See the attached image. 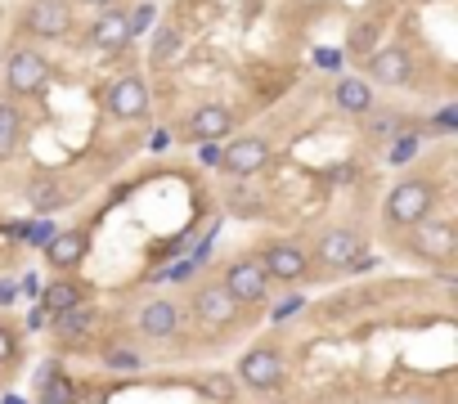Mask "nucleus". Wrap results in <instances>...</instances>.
Masks as SVG:
<instances>
[{
	"label": "nucleus",
	"instance_id": "nucleus-2",
	"mask_svg": "<svg viewBox=\"0 0 458 404\" xmlns=\"http://www.w3.org/2000/svg\"><path fill=\"white\" fill-rule=\"evenodd\" d=\"M221 288L229 292V301H234V306H256L260 297H266L270 279H266V269H260V260L243 256V260H229Z\"/></svg>",
	"mask_w": 458,
	"mask_h": 404
},
{
	"label": "nucleus",
	"instance_id": "nucleus-16",
	"mask_svg": "<svg viewBox=\"0 0 458 404\" xmlns=\"http://www.w3.org/2000/svg\"><path fill=\"white\" fill-rule=\"evenodd\" d=\"M90 41L104 45V50H121L130 41V27H126V14L121 10H99L95 27H90Z\"/></svg>",
	"mask_w": 458,
	"mask_h": 404
},
{
	"label": "nucleus",
	"instance_id": "nucleus-19",
	"mask_svg": "<svg viewBox=\"0 0 458 404\" xmlns=\"http://www.w3.org/2000/svg\"><path fill=\"white\" fill-rule=\"evenodd\" d=\"M82 301H86V292H82L77 284H68V279H58V284L41 288V310H45V319H54V315H63V310H73V306H82Z\"/></svg>",
	"mask_w": 458,
	"mask_h": 404
},
{
	"label": "nucleus",
	"instance_id": "nucleus-13",
	"mask_svg": "<svg viewBox=\"0 0 458 404\" xmlns=\"http://www.w3.org/2000/svg\"><path fill=\"white\" fill-rule=\"evenodd\" d=\"M95 319H99V310H95L90 301H82V306H73V310L54 315L50 323H54V337H58L63 346H77V342H86V337H90Z\"/></svg>",
	"mask_w": 458,
	"mask_h": 404
},
{
	"label": "nucleus",
	"instance_id": "nucleus-39",
	"mask_svg": "<svg viewBox=\"0 0 458 404\" xmlns=\"http://www.w3.org/2000/svg\"><path fill=\"white\" fill-rule=\"evenodd\" d=\"M19 292H27V297H36V292H41V284H36V279H32V275H27V279H23V284H19Z\"/></svg>",
	"mask_w": 458,
	"mask_h": 404
},
{
	"label": "nucleus",
	"instance_id": "nucleus-38",
	"mask_svg": "<svg viewBox=\"0 0 458 404\" xmlns=\"http://www.w3.org/2000/svg\"><path fill=\"white\" fill-rule=\"evenodd\" d=\"M14 297H19V288H14L10 279H0V306H10Z\"/></svg>",
	"mask_w": 458,
	"mask_h": 404
},
{
	"label": "nucleus",
	"instance_id": "nucleus-5",
	"mask_svg": "<svg viewBox=\"0 0 458 404\" xmlns=\"http://www.w3.org/2000/svg\"><path fill=\"white\" fill-rule=\"evenodd\" d=\"M23 27L41 41H54L73 27V5L68 0H32V5L23 10Z\"/></svg>",
	"mask_w": 458,
	"mask_h": 404
},
{
	"label": "nucleus",
	"instance_id": "nucleus-20",
	"mask_svg": "<svg viewBox=\"0 0 458 404\" xmlns=\"http://www.w3.org/2000/svg\"><path fill=\"white\" fill-rule=\"evenodd\" d=\"M27 207L36 216H50L58 207H68V193H63V184H54V180H32L27 184Z\"/></svg>",
	"mask_w": 458,
	"mask_h": 404
},
{
	"label": "nucleus",
	"instance_id": "nucleus-1",
	"mask_svg": "<svg viewBox=\"0 0 458 404\" xmlns=\"http://www.w3.org/2000/svg\"><path fill=\"white\" fill-rule=\"evenodd\" d=\"M436 207V184L431 180H400L386 193V221L391 225H418Z\"/></svg>",
	"mask_w": 458,
	"mask_h": 404
},
{
	"label": "nucleus",
	"instance_id": "nucleus-33",
	"mask_svg": "<svg viewBox=\"0 0 458 404\" xmlns=\"http://www.w3.org/2000/svg\"><path fill=\"white\" fill-rule=\"evenodd\" d=\"M418 144H423V140H418V135H405V140H400L396 149H391V162H409V158L418 153Z\"/></svg>",
	"mask_w": 458,
	"mask_h": 404
},
{
	"label": "nucleus",
	"instance_id": "nucleus-11",
	"mask_svg": "<svg viewBox=\"0 0 458 404\" xmlns=\"http://www.w3.org/2000/svg\"><path fill=\"white\" fill-rule=\"evenodd\" d=\"M414 247L427 256V260H449L454 256V247H458V238H454V225H445V221H418L414 225Z\"/></svg>",
	"mask_w": 458,
	"mask_h": 404
},
{
	"label": "nucleus",
	"instance_id": "nucleus-15",
	"mask_svg": "<svg viewBox=\"0 0 458 404\" xmlns=\"http://www.w3.org/2000/svg\"><path fill=\"white\" fill-rule=\"evenodd\" d=\"M360 247H364V238H360L355 229H329V234L319 238V260L333 265V269H342V265H355V260H360Z\"/></svg>",
	"mask_w": 458,
	"mask_h": 404
},
{
	"label": "nucleus",
	"instance_id": "nucleus-3",
	"mask_svg": "<svg viewBox=\"0 0 458 404\" xmlns=\"http://www.w3.org/2000/svg\"><path fill=\"white\" fill-rule=\"evenodd\" d=\"M50 82V63L41 50H14L5 63V86L10 95H41Z\"/></svg>",
	"mask_w": 458,
	"mask_h": 404
},
{
	"label": "nucleus",
	"instance_id": "nucleus-29",
	"mask_svg": "<svg viewBox=\"0 0 458 404\" xmlns=\"http://www.w3.org/2000/svg\"><path fill=\"white\" fill-rule=\"evenodd\" d=\"M158 19V10L153 5H140L136 14H126V27H130V36H140V32H149V23Z\"/></svg>",
	"mask_w": 458,
	"mask_h": 404
},
{
	"label": "nucleus",
	"instance_id": "nucleus-24",
	"mask_svg": "<svg viewBox=\"0 0 458 404\" xmlns=\"http://www.w3.org/2000/svg\"><path fill=\"white\" fill-rule=\"evenodd\" d=\"M198 391H203L207 400H221V404H229V400L238 395V382H234L229 373H207V377L198 382Z\"/></svg>",
	"mask_w": 458,
	"mask_h": 404
},
{
	"label": "nucleus",
	"instance_id": "nucleus-8",
	"mask_svg": "<svg viewBox=\"0 0 458 404\" xmlns=\"http://www.w3.org/2000/svg\"><path fill=\"white\" fill-rule=\"evenodd\" d=\"M260 269H266V279L297 284V279H306L310 256H306L297 243H275V247H266V256H260Z\"/></svg>",
	"mask_w": 458,
	"mask_h": 404
},
{
	"label": "nucleus",
	"instance_id": "nucleus-10",
	"mask_svg": "<svg viewBox=\"0 0 458 404\" xmlns=\"http://www.w3.org/2000/svg\"><path fill=\"white\" fill-rule=\"evenodd\" d=\"M193 315H198L207 328H225V323H234L238 306L229 301V292H225L221 284H207V288L193 292Z\"/></svg>",
	"mask_w": 458,
	"mask_h": 404
},
{
	"label": "nucleus",
	"instance_id": "nucleus-18",
	"mask_svg": "<svg viewBox=\"0 0 458 404\" xmlns=\"http://www.w3.org/2000/svg\"><path fill=\"white\" fill-rule=\"evenodd\" d=\"M140 328H144L149 337H171V332L180 328V306H171V301H149V306L140 310Z\"/></svg>",
	"mask_w": 458,
	"mask_h": 404
},
{
	"label": "nucleus",
	"instance_id": "nucleus-17",
	"mask_svg": "<svg viewBox=\"0 0 458 404\" xmlns=\"http://www.w3.org/2000/svg\"><path fill=\"white\" fill-rule=\"evenodd\" d=\"M333 104H338L342 113H369V108H373V86H369L364 77H342L338 90H333Z\"/></svg>",
	"mask_w": 458,
	"mask_h": 404
},
{
	"label": "nucleus",
	"instance_id": "nucleus-14",
	"mask_svg": "<svg viewBox=\"0 0 458 404\" xmlns=\"http://www.w3.org/2000/svg\"><path fill=\"white\" fill-rule=\"evenodd\" d=\"M86 252H90L86 229H63V234H54V238L45 243V260H50L54 269H73V265H82Z\"/></svg>",
	"mask_w": 458,
	"mask_h": 404
},
{
	"label": "nucleus",
	"instance_id": "nucleus-36",
	"mask_svg": "<svg viewBox=\"0 0 458 404\" xmlns=\"http://www.w3.org/2000/svg\"><path fill=\"white\" fill-rule=\"evenodd\" d=\"M329 180H333V184H346V180H355V162H338V167L329 171Z\"/></svg>",
	"mask_w": 458,
	"mask_h": 404
},
{
	"label": "nucleus",
	"instance_id": "nucleus-37",
	"mask_svg": "<svg viewBox=\"0 0 458 404\" xmlns=\"http://www.w3.org/2000/svg\"><path fill=\"white\" fill-rule=\"evenodd\" d=\"M198 162L203 167H221V149L216 144H198Z\"/></svg>",
	"mask_w": 458,
	"mask_h": 404
},
{
	"label": "nucleus",
	"instance_id": "nucleus-32",
	"mask_svg": "<svg viewBox=\"0 0 458 404\" xmlns=\"http://www.w3.org/2000/svg\"><path fill=\"white\" fill-rule=\"evenodd\" d=\"M301 306H306L301 297H288V301H279V306L270 310V319H275V323H288L292 315H301Z\"/></svg>",
	"mask_w": 458,
	"mask_h": 404
},
{
	"label": "nucleus",
	"instance_id": "nucleus-31",
	"mask_svg": "<svg viewBox=\"0 0 458 404\" xmlns=\"http://www.w3.org/2000/svg\"><path fill=\"white\" fill-rule=\"evenodd\" d=\"M14 360H19V342H14V332H10V328H0V369L14 364Z\"/></svg>",
	"mask_w": 458,
	"mask_h": 404
},
{
	"label": "nucleus",
	"instance_id": "nucleus-21",
	"mask_svg": "<svg viewBox=\"0 0 458 404\" xmlns=\"http://www.w3.org/2000/svg\"><path fill=\"white\" fill-rule=\"evenodd\" d=\"M19 140H23V117H19V108H14V104H0V162L19 149Z\"/></svg>",
	"mask_w": 458,
	"mask_h": 404
},
{
	"label": "nucleus",
	"instance_id": "nucleus-4",
	"mask_svg": "<svg viewBox=\"0 0 458 404\" xmlns=\"http://www.w3.org/2000/svg\"><path fill=\"white\" fill-rule=\"evenodd\" d=\"M238 382L252 386V391H279V382H283V355L270 351V346H252L238 360Z\"/></svg>",
	"mask_w": 458,
	"mask_h": 404
},
{
	"label": "nucleus",
	"instance_id": "nucleus-40",
	"mask_svg": "<svg viewBox=\"0 0 458 404\" xmlns=\"http://www.w3.org/2000/svg\"><path fill=\"white\" fill-rule=\"evenodd\" d=\"M86 5H95V10H113L117 0H86Z\"/></svg>",
	"mask_w": 458,
	"mask_h": 404
},
{
	"label": "nucleus",
	"instance_id": "nucleus-27",
	"mask_svg": "<svg viewBox=\"0 0 458 404\" xmlns=\"http://www.w3.org/2000/svg\"><path fill=\"white\" fill-rule=\"evenodd\" d=\"M14 234H23V243H32V247H41V252H45V243H50L58 229H54V225H45V221H36V225H19Z\"/></svg>",
	"mask_w": 458,
	"mask_h": 404
},
{
	"label": "nucleus",
	"instance_id": "nucleus-26",
	"mask_svg": "<svg viewBox=\"0 0 458 404\" xmlns=\"http://www.w3.org/2000/svg\"><path fill=\"white\" fill-rule=\"evenodd\" d=\"M377 23H360L355 32H351V54H373V45H377Z\"/></svg>",
	"mask_w": 458,
	"mask_h": 404
},
{
	"label": "nucleus",
	"instance_id": "nucleus-6",
	"mask_svg": "<svg viewBox=\"0 0 458 404\" xmlns=\"http://www.w3.org/2000/svg\"><path fill=\"white\" fill-rule=\"evenodd\" d=\"M260 167H270V144L256 140V135H243V140H234L229 149H221V171H229L238 180L256 175Z\"/></svg>",
	"mask_w": 458,
	"mask_h": 404
},
{
	"label": "nucleus",
	"instance_id": "nucleus-25",
	"mask_svg": "<svg viewBox=\"0 0 458 404\" xmlns=\"http://www.w3.org/2000/svg\"><path fill=\"white\" fill-rule=\"evenodd\" d=\"M175 50H180V32H175V27H162V32H158V41H153V54H149V58L162 67V63H171V54H175Z\"/></svg>",
	"mask_w": 458,
	"mask_h": 404
},
{
	"label": "nucleus",
	"instance_id": "nucleus-7",
	"mask_svg": "<svg viewBox=\"0 0 458 404\" xmlns=\"http://www.w3.org/2000/svg\"><path fill=\"white\" fill-rule=\"evenodd\" d=\"M104 104H108V113L121 117V121L149 117V86H144V77H121V82H113L108 95H104Z\"/></svg>",
	"mask_w": 458,
	"mask_h": 404
},
{
	"label": "nucleus",
	"instance_id": "nucleus-34",
	"mask_svg": "<svg viewBox=\"0 0 458 404\" xmlns=\"http://www.w3.org/2000/svg\"><path fill=\"white\" fill-rule=\"evenodd\" d=\"M314 63L329 67V73H338V67H342V50H314Z\"/></svg>",
	"mask_w": 458,
	"mask_h": 404
},
{
	"label": "nucleus",
	"instance_id": "nucleus-30",
	"mask_svg": "<svg viewBox=\"0 0 458 404\" xmlns=\"http://www.w3.org/2000/svg\"><path fill=\"white\" fill-rule=\"evenodd\" d=\"M229 212H234V216H256V198L243 193V189H234V193H229Z\"/></svg>",
	"mask_w": 458,
	"mask_h": 404
},
{
	"label": "nucleus",
	"instance_id": "nucleus-35",
	"mask_svg": "<svg viewBox=\"0 0 458 404\" xmlns=\"http://www.w3.org/2000/svg\"><path fill=\"white\" fill-rule=\"evenodd\" d=\"M454 126H458V108H440V117H436V130H440V135H449Z\"/></svg>",
	"mask_w": 458,
	"mask_h": 404
},
{
	"label": "nucleus",
	"instance_id": "nucleus-22",
	"mask_svg": "<svg viewBox=\"0 0 458 404\" xmlns=\"http://www.w3.org/2000/svg\"><path fill=\"white\" fill-rule=\"evenodd\" d=\"M77 395H82V386L68 373H54V377L41 382V400L36 404H77Z\"/></svg>",
	"mask_w": 458,
	"mask_h": 404
},
{
	"label": "nucleus",
	"instance_id": "nucleus-9",
	"mask_svg": "<svg viewBox=\"0 0 458 404\" xmlns=\"http://www.w3.org/2000/svg\"><path fill=\"white\" fill-rule=\"evenodd\" d=\"M369 77L382 82V86H405V82L414 77V58H409V50H400V45L373 50V54H369Z\"/></svg>",
	"mask_w": 458,
	"mask_h": 404
},
{
	"label": "nucleus",
	"instance_id": "nucleus-41",
	"mask_svg": "<svg viewBox=\"0 0 458 404\" xmlns=\"http://www.w3.org/2000/svg\"><path fill=\"white\" fill-rule=\"evenodd\" d=\"M5 404H27V400L23 395H5Z\"/></svg>",
	"mask_w": 458,
	"mask_h": 404
},
{
	"label": "nucleus",
	"instance_id": "nucleus-23",
	"mask_svg": "<svg viewBox=\"0 0 458 404\" xmlns=\"http://www.w3.org/2000/svg\"><path fill=\"white\" fill-rule=\"evenodd\" d=\"M140 364H144V360H140L136 346H121V342H117V346L104 351V369H108V373H140Z\"/></svg>",
	"mask_w": 458,
	"mask_h": 404
},
{
	"label": "nucleus",
	"instance_id": "nucleus-28",
	"mask_svg": "<svg viewBox=\"0 0 458 404\" xmlns=\"http://www.w3.org/2000/svg\"><path fill=\"white\" fill-rule=\"evenodd\" d=\"M400 126H405V121H400L396 113H386V117H373V126H369V130L377 135V140H396V135H400Z\"/></svg>",
	"mask_w": 458,
	"mask_h": 404
},
{
	"label": "nucleus",
	"instance_id": "nucleus-12",
	"mask_svg": "<svg viewBox=\"0 0 458 404\" xmlns=\"http://www.w3.org/2000/svg\"><path fill=\"white\" fill-rule=\"evenodd\" d=\"M184 130H189V140H198V144H216V140H225V135L234 130V117L221 104H203L198 113L189 117Z\"/></svg>",
	"mask_w": 458,
	"mask_h": 404
}]
</instances>
